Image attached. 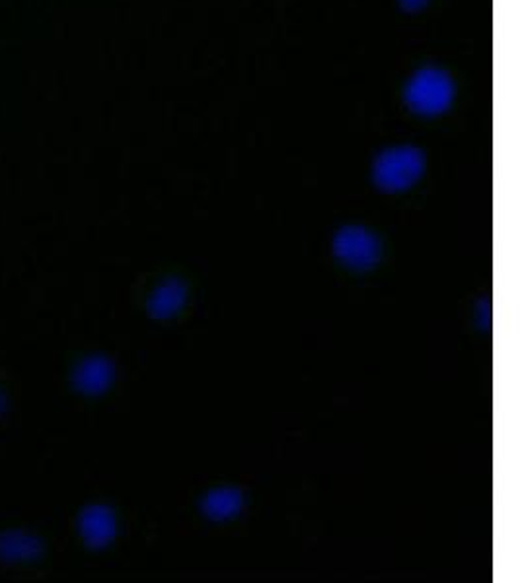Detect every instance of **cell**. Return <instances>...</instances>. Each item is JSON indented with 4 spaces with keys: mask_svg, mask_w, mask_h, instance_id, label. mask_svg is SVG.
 <instances>
[{
    "mask_svg": "<svg viewBox=\"0 0 520 583\" xmlns=\"http://www.w3.org/2000/svg\"><path fill=\"white\" fill-rule=\"evenodd\" d=\"M85 527L86 537L88 541L96 544V547H101L113 537L116 534V524H113V517L109 516L108 509L104 508H94L88 512L85 516Z\"/></svg>",
    "mask_w": 520,
    "mask_h": 583,
    "instance_id": "cell-6",
    "label": "cell"
},
{
    "mask_svg": "<svg viewBox=\"0 0 520 583\" xmlns=\"http://www.w3.org/2000/svg\"><path fill=\"white\" fill-rule=\"evenodd\" d=\"M242 506V492L236 488H217L203 498L202 509L209 519L227 521L230 517H235Z\"/></svg>",
    "mask_w": 520,
    "mask_h": 583,
    "instance_id": "cell-4",
    "label": "cell"
},
{
    "mask_svg": "<svg viewBox=\"0 0 520 583\" xmlns=\"http://www.w3.org/2000/svg\"><path fill=\"white\" fill-rule=\"evenodd\" d=\"M334 253L347 267L355 271H369L380 258V243L375 233L359 226H349L337 233Z\"/></svg>",
    "mask_w": 520,
    "mask_h": 583,
    "instance_id": "cell-3",
    "label": "cell"
},
{
    "mask_svg": "<svg viewBox=\"0 0 520 583\" xmlns=\"http://www.w3.org/2000/svg\"><path fill=\"white\" fill-rule=\"evenodd\" d=\"M185 298H187V290L180 280H169L162 284L159 290L152 294L151 304H149L152 317L169 319V317L176 316L177 311L184 308Z\"/></svg>",
    "mask_w": 520,
    "mask_h": 583,
    "instance_id": "cell-5",
    "label": "cell"
},
{
    "mask_svg": "<svg viewBox=\"0 0 520 583\" xmlns=\"http://www.w3.org/2000/svg\"><path fill=\"white\" fill-rule=\"evenodd\" d=\"M78 380H80V385L86 392H101L111 380V367L104 360H93L83 367V372L78 374Z\"/></svg>",
    "mask_w": 520,
    "mask_h": 583,
    "instance_id": "cell-7",
    "label": "cell"
},
{
    "mask_svg": "<svg viewBox=\"0 0 520 583\" xmlns=\"http://www.w3.org/2000/svg\"><path fill=\"white\" fill-rule=\"evenodd\" d=\"M454 98V84L445 70L421 68L405 88V100L421 116L443 113Z\"/></svg>",
    "mask_w": 520,
    "mask_h": 583,
    "instance_id": "cell-2",
    "label": "cell"
},
{
    "mask_svg": "<svg viewBox=\"0 0 520 583\" xmlns=\"http://www.w3.org/2000/svg\"><path fill=\"white\" fill-rule=\"evenodd\" d=\"M400 2H402L403 9L408 10H418L427 4V0H400Z\"/></svg>",
    "mask_w": 520,
    "mask_h": 583,
    "instance_id": "cell-8",
    "label": "cell"
},
{
    "mask_svg": "<svg viewBox=\"0 0 520 583\" xmlns=\"http://www.w3.org/2000/svg\"><path fill=\"white\" fill-rule=\"evenodd\" d=\"M425 167V158L413 146H398L382 152L375 164V182L380 189L396 193L410 189Z\"/></svg>",
    "mask_w": 520,
    "mask_h": 583,
    "instance_id": "cell-1",
    "label": "cell"
}]
</instances>
